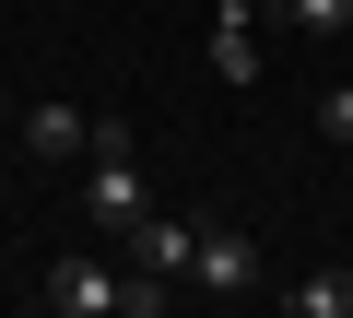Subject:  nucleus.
I'll return each mask as SVG.
<instances>
[{
	"mask_svg": "<svg viewBox=\"0 0 353 318\" xmlns=\"http://www.w3.org/2000/svg\"><path fill=\"white\" fill-rule=\"evenodd\" d=\"M36 306H48V318H153L165 283H153V271H106V259H48Z\"/></svg>",
	"mask_w": 353,
	"mask_h": 318,
	"instance_id": "1",
	"label": "nucleus"
},
{
	"mask_svg": "<svg viewBox=\"0 0 353 318\" xmlns=\"http://www.w3.org/2000/svg\"><path fill=\"white\" fill-rule=\"evenodd\" d=\"M83 212H94L106 236H130V224L153 212V189H141V153H83Z\"/></svg>",
	"mask_w": 353,
	"mask_h": 318,
	"instance_id": "2",
	"label": "nucleus"
},
{
	"mask_svg": "<svg viewBox=\"0 0 353 318\" xmlns=\"http://www.w3.org/2000/svg\"><path fill=\"white\" fill-rule=\"evenodd\" d=\"M189 283L201 295H259V236L248 224H201L189 236Z\"/></svg>",
	"mask_w": 353,
	"mask_h": 318,
	"instance_id": "3",
	"label": "nucleus"
},
{
	"mask_svg": "<svg viewBox=\"0 0 353 318\" xmlns=\"http://www.w3.org/2000/svg\"><path fill=\"white\" fill-rule=\"evenodd\" d=\"M12 141H24V166H83V106L24 95V106H12Z\"/></svg>",
	"mask_w": 353,
	"mask_h": 318,
	"instance_id": "4",
	"label": "nucleus"
},
{
	"mask_svg": "<svg viewBox=\"0 0 353 318\" xmlns=\"http://www.w3.org/2000/svg\"><path fill=\"white\" fill-rule=\"evenodd\" d=\"M189 236H201L189 212H141V224H130V271H153V283H176V271H189Z\"/></svg>",
	"mask_w": 353,
	"mask_h": 318,
	"instance_id": "5",
	"label": "nucleus"
},
{
	"mask_svg": "<svg viewBox=\"0 0 353 318\" xmlns=\"http://www.w3.org/2000/svg\"><path fill=\"white\" fill-rule=\"evenodd\" d=\"M212 71L259 83V0H212Z\"/></svg>",
	"mask_w": 353,
	"mask_h": 318,
	"instance_id": "6",
	"label": "nucleus"
},
{
	"mask_svg": "<svg viewBox=\"0 0 353 318\" xmlns=\"http://www.w3.org/2000/svg\"><path fill=\"white\" fill-rule=\"evenodd\" d=\"M283 306H294V318H353V271H306Z\"/></svg>",
	"mask_w": 353,
	"mask_h": 318,
	"instance_id": "7",
	"label": "nucleus"
},
{
	"mask_svg": "<svg viewBox=\"0 0 353 318\" xmlns=\"http://www.w3.org/2000/svg\"><path fill=\"white\" fill-rule=\"evenodd\" d=\"M294 36H353V0H283Z\"/></svg>",
	"mask_w": 353,
	"mask_h": 318,
	"instance_id": "8",
	"label": "nucleus"
},
{
	"mask_svg": "<svg viewBox=\"0 0 353 318\" xmlns=\"http://www.w3.org/2000/svg\"><path fill=\"white\" fill-rule=\"evenodd\" d=\"M318 141H353V83H318Z\"/></svg>",
	"mask_w": 353,
	"mask_h": 318,
	"instance_id": "9",
	"label": "nucleus"
}]
</instances>
